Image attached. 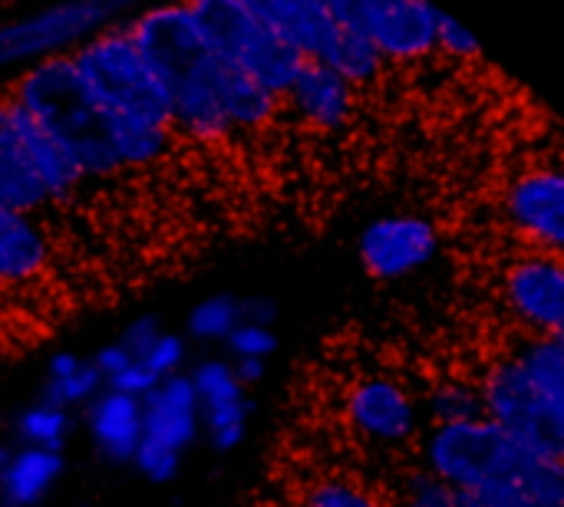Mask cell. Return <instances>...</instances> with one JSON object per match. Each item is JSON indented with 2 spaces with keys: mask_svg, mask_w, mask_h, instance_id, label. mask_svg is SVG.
<instances>
[{
  "mask_svg": "<svg viewBox=\"0 0 564 507\" xmlns=\"http://www.w3.org/2000/svg\"><path fill=\"white\" fill-rule=\"evenodd\" d=\"M301 507H393L383 498H377L373 492H367L357 482H344V478H321L304 492Z\"/></svg>",
  "mask_w": 564,
  "mask_h": 507,
  "instance_id": "4316f807",
  "label": "cell"
},
{
  "mask_svg": "<svg viewBox=\"0 0 564 507\" xmlns=\"http://www.w3.org/2000/svg\"><path fill=\"white\" fill-rule=\"evenodd\" d=\"M129 465H132L145 482H152V485H169V482H175L178 472H182V455H175V452H169V449L152 445V442L142 439Z\"/></svg>",
  "mask_w": 564,
  "mask_h": 507,
  "instance_id": "4dcf8cb0",
  "label": "cell"
},
{
  "mask_svg": "<svg viewBox=\"0 0 564 507\" xmlns=\"http://www.w3.org/2000/svg\"><path fill=\"white\" fill-rule=\"evenodd\" d=\"M155 383H162V379H169V376H178V373H185V363H188V340L185 337H178V333H172V330H162L155 340H152V346L135 360Z\"/></svg>",
  "mask_w": 564,
  "mask_h": 507,
  "instance_id": "83f0119b",
  "label": "cell"
},
{
  "mask_svg": "<svg viewBox=\"0 0 564 507\" xmlns=\"http://www.w3.org/2000/svg\"><path fill=\"white\" fill-rule=\"evenodd\" d=\"M278 350V333L271 327H254V323H238V330L225 340V356L228 360H261L268 363Z\"/></svg>",
  "mask_w": 564,
  "mask_h": 507,
  "instance_id": "f546056e",
  "label": "cell"
},
{
  "mask_svg": "<svg viewBox=\"0 0 564 507\" xmlns=\"http://www.w3.org/2000/svg\"><path fill=\"white\" fill-rule=\"evenodd\" d=\"M321 66H327L330 73H337L344 82H350L357 89V86L377 82L383 76V66L387 63H383V56L373 49V43L360 30H354L350 23L337 20V33L327 43V49L321 56Z\"/></svg>",
  "mask_w": 564,
  "mask_h": 507,
  "instance_id": "7402d4cb",
  "label": "cell"
},
{
  "mask_svg": "<svg viewBox=\"0 0 564 507\" xmlns=\"http://www.w3.org/2000/svg\"><path fill=\"white\" fill-rule=\"evenodd\" d=\"M334 16L360 30L383 63H416L436 53L440 7L426 0H327Z\"/></svg>",
  "mask_w": 564,
  "mask_h": 507,
  "instance_id": "9c48e42d",
  "label": "cell"
},
{
  "mask_svg": "<svg viewBox=\"0 0 564 507\" xmlns=\"http://www.w3.org/2000/svg\"><path fill=\"white\" fill-rule=\"evenodd\" d=\"M420 469L479 507H564V462L519 445L489 419L420 432Z\"/></svg>",
  "mask_w": 564,
  "mask_h": 507,
  "instance_id": "6da1fadb",
  "label": "cell"
},
{
  "mask_svg": "<svg viewBox=\"0 0 564 507\" xmlns=\"http://www.w3.org/2000/svg\"><path fill=\"white\" fill-rule=\"evenodd\" d=\"M50 257V241L33 218L0 205V284L33 280Z\"/></svg>",
  "mask_w": 564,
  "mask_h": 507,
  "instance_id": "ffe728a7",
  "label": "cell"
},
{
  "mask_svg": "<svg viewBox=\"0 0 564 507\" xmlns=\"http://www.w3.org/2000/svg\"><path fill=\"white\" fill-rule=\"evenodd\" d=\"M66 472L63 452L13 445L0 472V507H36L50 498Z\"/></svg>",
  "mask_w": 564,
  "mask_h": 507,
  "instance_id": "d6986e66",
  "label": "cell"
},
{
  "mask_svg": "<svg viewBox=\"0 0 564 507\" xmlns=\"http://www.w3.org/2000/svg\"><path fill=\"white\" fill-rule=\"evenodd\" d=\"M195 399H198V426L202 439L215 452H235L248 439L251 396L238 383L231 363L225 356H205L185 370Z\"/></svg>",
  "mask_w": 564,
  "mask_h": 507,
  "instance_id": "7c38bea8",
  "label": "cell"
},
{
  "mask_svg": "<svg viewBox=\"0 0 564 507\" xmlns=\"http://www.w3.org/2000/svg\"><path fill=\"white\" fill-rule=\"evenodd\" d=\"M228 363H231V370H235V376H238V383L245 389H254L268 376V363H261V360H228Z\"/></svg>",
  "mask_w": 564,
  "mask_h": 507,
  "instance_id": "e575fe53",
  "label": "cell"
},
{
  "mask_svg": "<svg viewBox=\"0 0 564 507\" xmlns=\"http://www.w3.org/2000/svg\"><path fill=\"white\" fill-rule=\"evenodd\" d=\"M506 221L532 251L562 254L564 244V178L555 165L519 175L502 195Z\"/></svg>",
  "mask_w": 564,
  "mask_h": 507,
  "instance_id": "5bb4252c",
  "label": "cell"
},
{
  "mask_svg": "<svg viewBox=\"0 0 564 507\" xmlns=\"http://www.w3.org/2000/svg\"><path fill=\"white\" fill-rule=\"evenodd\" d=\"M347 419L354 432L373 445L393 449L420 439V403L393 376H367L347 393Z\"/></svg>",
  "mask_w": 564,
  "mask_h": 507,
  "instance_id": "4fadbf2b",
  "label": "cell"
},
{
  "mask_svg": "<svg viewBox=\"0 0 564 507\" xmlns=\"http://www.w3.org/2000/svg\"><path fill=\"white\" fill-rule=\"evenodd\" d=\"M241 323V297L235 294H212L198 300L188 317H185V333L195 343L208 346H225V340L238 330Z\"/></svg>",
  "mask_w": 564,
  "mask_h": 507,
  "instance_id": "d4e9b609",
  "label": "cell"
},
{
  "mask_svg": "<svg viewBox=\"0 0 564 507\" xmlns=\"http://www.w3.org/2000/svg\"><path fill=\"white\" fill-rule=\"evenodd\" d=\"M278 320V304L271 297H241V323L271 327Z\"/></svg>",
  "mask_w": 564,
  "mask_h": 507,
  "instance_id": "836d02e7",
  "label": "cell"
},
{
  "mask_svg": "<svg viewBox=\"0 0 564 507\" xmlns=\"http://www.w3.org/2000/svg\"><path fill=\"white\" fill-rule=\"evenodd\" d=\"M10 442H0V472H3V465H7V459H10Z\"/></svg>",
  "mask_w": 564,
  "mask_h": 507,
  "instance_id": "d590c367",
  "label": "cell"
},
{
  "mask_svg": "<svg viewBox=\"0 0 564 507\" xmlns=\"http://www.w3.org/2000/svg\"><path fill=\"white\" fill-rule=\"evenodd\" d=\"M192 13L218 59L284 99L304 59L248 7V0H195Z\"/></svg>",
  "mask_w": 564,
  "mask_h": 507,
  "instance_id": "8992f818",
  "label": "cell"
},
{
  "mask_svg": "<svg viewBox=\"0 0 564 507\" xmlns=\"http://www.w3.org/2000/svg\"><path fill=\"white\" fill-rule=\"evenodd\" d=\"M83 181L66 152L0 89V205L36 218L69 201Z\"/></svg>",
  "mask_w": 564,
  "mask_h": 507,
  "instance_id": "5b68a950",
  "label": "cell"
},
{
  "mask_svg": "<svg viewBox=\"0 0 564 507\" xmlns=\"http://www.w3.org/2000/svg\"><path fill=\"white\" fill-rule=\"evenodd\" d=\"M291 106V112L321 132L344 129L357 112V89L344 82L337 73H330L321 63H304L294 76L291 89L284 92L281 106Z\"/></svg>",
  "mask_w": 564,
  "mask_h": 507,
  "instance_id": "2e32d148",
  "label": "cell"
},
{
  "mask_svg": "<svg viewBox=\"0 0 564 507\" xmlns=\"http://www.w3.org/2000/svg\"><path fill=\"white\" fill-rule=\"evenodd\" d=\"M423 409H426L430 426H459V422L482 419V396H479V386L473 383L446 379L430 389Z\"/></svg>",
  "mask_w": 564,
  "mask_h": 507,
  "instance_id": "484cf974",
  "label": "cell"
},
{
  "mask_svg": "<svg viewBox=\"0 0 564 507\" xmlns=\"http://www.w3.org/2000/svg\"><path fill=\"white\" fill-rule=\"evenodd\" d=\"M83 426L93 449L109 465H129L142 442V403L112 389H102L83 412Z\"/></svg>",
  "mask_w": 564,
  "mask_h": 507,
  "instance_id": "ac0fdd59",
  "label": "cell"
},
{
  "mask_svg": "<svg viewBox=\"0 0 564 507\" xmlns=\"http://www.w3.org/2000/svg\"><path fill=\"white\" fill-rule=\"evenodd\" d=\"M248 7L304 59L321 63L337 33V16L327 0H248Z\"/></svg>",
  "mask_w": 564,
  "mask_h": 507,
  "instance_id": "e0dca14e",
  "label": "cell"
},
{
  "mask_svg": "<svg viewBox=\"0 0 564 507\" xmlns=\"http://www.w3.org/2000/svg\"><path fill=\"white\" fill-rule=\"evenodd\" d=\"M479 396H482V419H489L519 445L545 459L564 462V406L545 399L525 379V373L516 366L509 353L486 370L479 383Z\"/></svg>",
  "mask_w": 564,
  "mask_h": 507,
  "instance_id": "ba28073f",
  "label": "cell"
},
{
  "mask_svg": "<svg viewBox=\"0 0 564 507\" xmlns=\"http://www.w3.org/2000/svg\"><path fill=\"white\" fill-rule=\"evenodd\" d=\"M440 254V231L430 218L397 211L373 218L357 238V257L373 280H403Z\"/></svg>",
  "mask_w": 564,
  "mask_h": 507,
  "instance_id": "8fae6325",
  "label": "cell"
},
{
  "mask_svg": "<svg viewBox=\"0 0 564 507\" xmlns=\"http://www.w3.org/2000/svg\"><path fill=\"white\" fill-rule=\"evenodd\" d=\"M400 507H479L473 505L466 495L440 485L433 475H426L423 469L410 472L406 482H403V498H400Z\"/></svg>",
  "mask_w": 564,
  "mask_h": 507,
  "instance_id": "f1b7e54d",
  "label": "cell"
},
{
  "mask_svg": "<svg viewBox=\"0 0 564 507\" xmlns=\"http://www.w3.org/2000/svg\"><path fill=\"white\" fill-rule=\"evenodd\" d=\"M132 16L129 0H59L0 20V73L69 56L89 36Z\"/></svg>",
  "mask_w": 564,
  "mask_h": 507,
  "instance_id": "52a82bcc",
  "label": "cell"
},
{
  "mask_svg": "<svg viewBox=\"0 0 564 507\" xmlns=\"http://www.w3.org/2000/svg\"><path fill=\"white\" fill-rule=\"evenodd\" d=\"M516 366L525 379L552 403L564 406V340L562 337H529L522 333L519 343L509 350Z\"/></svg>",
  "mask_w": 564,
  "mask_h": 507,
  "instance_id": "603a6c76",
  "label": "cell"
},
{
  "mask_svg": "<svg viewBox=\"0 0 564 507\" xmlns=\"http://www.w3.org/2000/svg\"><path fill=\"white\" fill-rule=\"evenodd\" d=\"M139 403H142V439L185 459V452L202 439L198 399L188 376L178 373L155 383Z\"/></svg>",
  "mask_w": 564,
  "mask_h": 507,
  "instance_id": "9a60e30c",
  "label": "cell"
},
{
  "mask_svg": "<svg viewBox=\"0 0 564 507\" xmlns=\"http://www.w3.org/2000/svg\"><path fill=\"white\" fill-rule=\"evenodd\" d=\"M165 327H162V320L155 317V313H142V317H135V320H129L126 323V330L119 333V346L132 356V360H139L149 346H152V340L162 333Z\"/></svg>",
  "mask_w": 564,
  "mask_h": 507,
  "instance_id": "d6a6232c",
  "label": "cell"
},
{
  "mask_svg": "<svg viewBox=\"0 0 564 507\" xmlns=\"http://www.w3.org/2000/svg\"><path fill=\"white\" fill-rule=\"evenodd\" d=\"M102 389H106V386H102L99 373L93 370V363H89L86 356L69 353V350H59V353H53L50 363H46V379H43L40 399L76 416V412H83Z\"/></svg>",
  "mask_w": 564,
  "mask_h": 507,
  "instance_id": "44dd1931",
  "label": "cell"
},
{
  "mask_svg": "<svg viewBox=\"0 0 564 507\" xmlns=\"http://www.w3.org/2000/svg\"><path fill=\"white\" fill-rule=\"evenodd\" d=\"M83 86L109 119L119 168L155 165L175 132L169 89L126 30V20L89 36L69 53Z\"/></svg>",
  "mask_w": 564,
  "mask_h": 507,
  "instance_id": "7a4b0ae2",
  "label": "cell"
},
{
  "mask_svg": "<svg viewBox=\"0 0 564 507\" xmlns=\"http://www.w3.org/2000/svg\"><path fill=\"white\" fill-rule=\"evenodd\" d=\"M126 30L169 89L172 132L195 142L228 139L231 125L221 112L218 96L225 63L208 49L192 3L132 10Z\"/></svg>",
  "mask_w": 564,
  "mask_h": 507,
  "instance_id": "3957f363",
  "label": "cell"
},
{
  "mask_svg": "<svg viewBox=\"0 0 564 507\" xmlns=\"http://www.w3.org/2000/svg\"><path fill=\"white\" fill-rule=\"evenodd\" d=\"M502 300L522 333L562 337L564 327V264L562 254L525 251L502 271Z\"/></svg>",
  "mask_w": 564,
  "mask_h": 507,
  "instance_id": "30bf717a",
  "label": "cell"
},
{
  "mask_svg": "<svg viewBox=\"0 0 564 507\" xmlns=\"http://www.w3.org/2000/svg\"><path fill=\"white\" fill-rule=\"evenodd\" d=\"M436 53H446L453 59L469 63V59H479L482 56V43H479V36L466 23H459L449 13H440V23H436Z\"/></svg>",
  "mask_w": 564,
  "mask_h": 507,
  "instance_id": "1f68e13d",
  "label": "cell"
},
{
  "mask_svg": "<svg viewBox=\"0 0 564 507\" xmlns=\"http://www.w3.org/2000/svg\"><path fill=\"white\" fill-rule=\"evenodd\" d=\"M73 429H76V416L66 409H56L43 399L30 403L13 422L17 445L43 449V452H63L66 442L73 439Z\"/></svg>",
  "mask_w": 564,
  "mask_h": 507,
  "instance_id": "cb8c5ba5",
  "label": "cell"
},
{
  "mask_svg": "<svg viewBox=\"0 0 564 507\" xmlns=\"http://www.w3.org/2000/svg\"><path fill=\"white\" fill-rule=\"evenodd\" d=\"M7 96L66 152L83 178H109L122 172L112 148L109 119L83 86L69 56L17 73Z\"/></svg>",
  "mask_w": 564,
  "mask_h": 507,
  "instance_id": "277c9868",
  "label": "cell"
}]
</instances>
